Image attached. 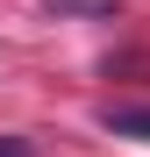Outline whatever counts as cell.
<instances>
[{"label": "cell", "mask_w": 150, "mask_h": 157, "mask_svg": "<svg viewBox=\"0 0 150 157\" xmlns=\"http://www.w3.org/2000/svg\"><path fill=\"white\" fill-rule=\"evenodd\" d=\"M121 7V0H43V14H57V21H107Z\"/></svg>", "instance_id": "cell-1"}, {"label": "cell", "mask_w": 150, "mask_h": 157, "mask_svg": "<svg viewBox=\"0 0 150 157\" xmlns=\"http://www.w3.org/2000/svg\"><path fill=\"white\" fill-rule=\"evenodd\" d=\"M100 128H114V136H136V143H150V107H100Z\"/></svg>", "instance_id": "cell-2"}, {"label": "cell", "mask_w": 150, "mask_h": 157, "mask_svg": "<svg viewBox=\"0 0 150 157\" xmlns=\"http://www.w3.org/2000/svg\"><path fill=\"white\" fill-rule=\"evenodd\" d=\"M0 157H21V150H14V143H0Z\"/></svg>", "instance_id": "cell-3"}]
</instances>
